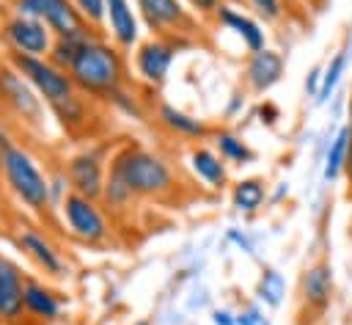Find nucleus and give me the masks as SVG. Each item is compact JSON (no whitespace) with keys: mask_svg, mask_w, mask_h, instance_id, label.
Wrapping results in <instances>:
<instances>
[{"mask_svg":"<svg viewBox=\"0 0 352 325\" xmlns=\"http://www.w3.org/2000/svg\"><path fill=\"white\" fill-rule=\"evenodd\" d=\"M154 121L173 138H184V140H204L212 129L204 118L198 116H190L184 113L182 107L170 105V102H160L157 105V113H154Z\"/></svg>","mask_w":352,"mask_h":325,"instance_id":"nucleus-16","label":"nucleus"},{"mask_svg":"<svg viewBox=\"0 0 352 325\" xmlns=\"http://www.w3.org/2000/svg\"><path fill=\"white\" fill-rule=\"evenodd\" d=\"M14 3H19V0H14Z\"/></svg>","mask_w":352,"mask_h":325,"instance_id":"nucleus-40","label":"nucleus"},{"mask_svg":"<svg viewBox=\"0 0 352 325\" xmlns=\"http://www.w3.org/2000/svg\"><path fill=\"white\" fill-rule=\"evenodd\" d=\"M212 325H236V314H231L228 308H214L212 311Z\"/></svg>","mask_w":352,"mask_h":325,"instance_id":"nucleus-34","label":"nucleus"},{"mask_svg":"<svg viewBox=\"0 0 352 325\" xmlns=\"http://www.w3.org/2000/svg\"><path fill=\"white\" fill-rule=\"evenodd\" d=\"M8 66H14L41 96V102L50 107V113L58 118V124L72 135L80 138L91 132L94 124V107L96 102L88 99L74 80L69 77L66 69L55 66L50 58L38 55H22V52H8Z\"/></svg>","mask_w":352,"mask_h":325,"instance_id":"nucleus-1","label":"nucleus"},{"mask_svg":"<svg viewBox=\"0 0 352 325\" xmlns=\"http://www.w3.org/2000/svg\"><path fill=\"white\" fill-rule=\"evenodd\" d=\"M228 240H234V242H236V245H239L245 253H250V256L256 253V248H253V242L248 240V234H239L236 229H231V231H228Z\"/></svg>","mask_w":352,"mask_h":325,"instance_id":"nucleus-35","label":"nucleus"},{"mask_svg":"<svg viewBox=\"0 0 352 325\" xmlns=\"http://www.w3.org/2000/svg\"><path fill=\"white\" fill-rule=\"evenodd\" d=\"M3 36H6L11 52L38 55V58H47L50 50H52V41H55L52 30H50L41 19H36V17H30V14H22V11H14V14L6 19Z\"/></svg>","mask_w":352,"mask_h":325,"instance_id":"nucleus-10","label":"nucleus"},{"mask_svg":"<svg viewBox=\"0 0 352 325\" xmlns=\"http://www.w3.org/2000/svg\"><path fill=\"white\" fill-rule=\"evenodd\" d=\"M346 151H349L346 127H338V129L330 135L327 151H324V160H322V179H324V182H336V179L346 171Z\"/></svg>","mask_w":352,"mask_h":325,"instance_id":"nucleus-24","label":"nucleus"},{"mask_svg":"<svg viewBox=\"0 0 352 325\" xmlns=\"http://www.w3.org/2000/svg\"><path fill=\"white\" fill-rule=\"evenodd\" d=\"M0 171L6 176V185L11 187V193L30 209L38 215H47L52 209L50 201V176L41 171L38 160L25 149L11 143V149L6 151Z\"/></svg>","mask_w":352,"mask_h":325,"instance_id":"nucleus-4","label":"nucleus"},{"mask_svg":"<svg viewBox=\"0 0 352 325\" xmlns=\"http://www.w3.org/2000/svg\"><path fill=\"white\" fill-rule=\"evenodd\" d=\"M214 151L228 162V165H248L256 160V151L248 146V140H242L236 132L231 129H217L214 132Z\"/></svg>","mask_w":352,"mask_h":325,"instance_id":"nucleus-23","label":"nucleus"},{"mask_svg":"<svg viewBox=\"0 0 352 325\" xmlns=\"http://www.w3.org/2000/svg\"><path fill=\"white\" fill-rule=\"evenodd\" d=\"M104 36L124 52L140 41V17L132 0H104Z\"/></svg>","mask_w":352,"mask_h":325,"instance_id":"nucleus-12","label":"nucleus"},{"mask_svg":"<svg viewBox=\"0 0 352 325\" xmlns=\"http://www.w3.org/2000/svg\"><path fill=\"white\" fill-rule=\"evenodd\" d=\"M187 165L195 174V179H201L212 190H223L228 185V162L214 151V146H192L187 154Z\"/></svg>","mask_w":352,"mask_h":325,"instance_id":"nucleus-17","label":"nucleus"},{"mask_svg":"<svg viewBox=\"0 0 352 325\" xmlns=\"http://www.w3.org/2000/svg\"><path fill=\"white\" fill-rule=\"evenodd\" d=\"M22 253L47 275V278H63L69 275V262L63 259V253L55 248V242L50 237H44L36 229H22L16 237Z\"/></svg>","mask_w":352,"mask_h":325,"instance_id":"nucleus-14","label":"nucleus"},{"mask_svg":"<svg viewBox=\"0 0 352 325\" xmlns=\"http://www.w3.org/2000/svg\"><path fill=\"white\" fill-rule=\"evenodd\" d=\"M0 99L28 127H41L44 124V107L47 105L41 102V96L33 91V85L14 66H0Z\"/></svg>","mask_w":352,"mask_h":325,"instance_id":"nucleus-9","label":"nucleus"},{"mask_svg":"<svg viewBox=\"0 0 352 325\" xmlns=\"http://www.w3.org/2000/svg\"><path fill=\"white\" fill-rule=\"evenodd\" d=\"M11 143H14V140H11V135H8V129H6L3 124H0V162H3V157H6V151L11 149Z\"/></svg>","mask_w":352,"mask_h":325,"instance_id":"nucleus-37","label":"nucleus"},{"mask_svg":"<svg viewBox=\"0 0 352 325\" xmlns=\"http://www.w3.org/2000/svg\"><path fill=\"white\" fill-rule=\"evenodd\" d=\"M58 209L63 215V223H66L69 234L77 237L80 242H85V245H104V242H110L113 229H110L104 207L96 198H88V196H80V193L69 190Z\"/></svg>","mask_w":352,"mask_h":325,"instance_id":"nucleus-5","label":"nucleus"},{"mask_svg":"<svg viewBox=\"0 0 352 325\" xmlns=\"http://www.w3.org/2000/svg\"><path fill=\"white\" fill-rule=\"evenodd\" d=\"M113 151H116L113 143L110 146L107 143H88L80 151H74L63 168L72 190L99 201L102 187H104V176H107V162H110Z\"/></svg>","mask_w":352,"mask_h":325,"instance_id":"nucleus-6","label":"nucleus"},{"mask_svg":"<svg viewBox=\"0 0 352 325\" xmlns=\"http://www.w3.org/2000/svg\"><path fill=\"white\" fill-rule=\"evenodd\" d=\"M283 72H286L283 55L278 50L264 47L258 52H248L245 69H242V80H245V85H248L250 94L261 96V94H267L270 88H275L280 83Z\"/></svg>","mask_w":352,"mask_h":325,"instance_id":"nucleus-13","label":"nucleus"},{"mask_svg":"<svg viewBox=\"0 0 352 325\" xmlns=\"http://www.w3.org/2000/svg\"><path fill=\"white\" fill-rule=\"evenodd\" d=\"M107 168L124 179L135 198H165L176 190V174L170 162L138 143H118Z\"/></svg>","mask_w":352,"mask_h":325,"instance_id":"nucleus-3","label":"nucleus"},{"mask_svg":"<svg viewBox=\"0 0 352 325\" xmlns=\"http://www.w3.org/2000/svg\"><path fill=\"white\" fill-rule=\"evenodd\" d=\"M242 105H245V99H242V94L236 91V94L231 96V105H228V110H226V113H228V116H234V113H236V110H239Z\"/></svg>","mask_w":352,"mask_h":325,"instance_id":"nucleus-38","label":"nucleus"},{"mask_svg":"<svg viewBox=\"0 0 352 325\" xmlns=\"http://www.w3.org/2000/svg\"><path fill=\"white\" fill-rule=\"evenodd\" d=\"M140 22L151 36H176L190 39L198 30V17L187 8L184 0H132Z\"/></svg>","mask_w":352,"mask_h":325,"instance_id":"nucleus-7","label":"nucleus"},{"mask_svg":"<svg viewBox=\"0 0 352 325\" xmlns=\"http://www.w3.org/2000/svg\"><path fill=\"white\" fill-rule=\"evenodd\" d=\"M16 11L41 19L52 30V36H72V33L91 28V25H85V19L80 17V11L74 8L72 0H19Z\"/></svg>","mask_w":352,"mask_h":325,"instance_id":"nucleus-11","label":"nucleus"},{"mask_svg":"<svg viewBox=\"0 0 352 325\" xmlns=\"http://www.w3.org/2000/svg\"><path fill=\"white\" fill-rule=\"evenodd\" d=\"M319 85H322V69L316 66V69H311V74H308V80H305V94L316 99V94H319Z\"/></svg>","mask_w":352,"mask_h":325,"instance_id":"nucleus-33","label":"nucleus"},{"mask_svg":"<svg viewBox=\"0 0 352 325\" xmlns=\"http://www.w3.org/2000/svg\"><path fill=\"white\" fill-rule=\"evenodd\" d=\"M256 19L272 25V22H280L286 8H283V0H239Z\"/></svg>","mask_w":352,"mask_h":325,"instance_id":"nucleus-27","label":"nucleus"},{"mask_svg":"<svg viewBox=\"0 0 352 325\" xmlns=\"http://www.w3.org/2000/svg\"><path fill=\"white\" fill-rule=\"evenodd\" d=\"M187 39H176V36H151L146 41H138L135 55H132V66L140 83H146L148 88H160L168 80V72L179 55L182 47H187Z\"/></svg>","mask_w":352,"mask_h":325,"instance_id":"nucleus-8","label":"nucleus"},{"mask_svg":"<svg viewBox=\"0 0 352 325\" xmlns=\"http://www.w3.org/2000/svg\"><path fill=\"white\" fill-rule=\"evenodd\" d=\"M344 127H346V143H349V151H346V171L352 174V99H349V121H346Z\"/></svg>","mask_w":352,"mask_h":325,"instance_id":"nucleus-36","label":"nucleus"},{"mask_svg":"<svg viewBox=\"0 0 352 325\" xmlns=\"http://www.w3.org/2000/svg\"><path fill=\"white\" fill-rule=\"evenodd\" d=\"M72 3L80 11V17L85 19V25L104 33V0H72Z\"/></svg>","mask_w":352,"mask_h":325,"instance_id":"nucleus-29","label":"nucleus"},{"mask_svg":"<svg viewBox=\"0 0 352 325\" xmlns=\"http://www.w3.org/2000/svg\"><path fill=\"white\" fill-rule=\"evenodd\" d=\"M212 19L217 22V28L234 33V36L242 41V47H245L248 52H258V50L267 47V33H264L261 22H258L253 14H248V11L236 8V6L223 3Z\"/></svg>","mask_w":352,"mask_h":325,"instance_id":"nucleus-15","label":"nucleus"},{"mask_svg":"<svg viewBox=\"0 0 352 325\" xmlns=\"http://www.w3.org/2000/svg\"><path fill=\"white\" fill-rule=\"evenodd\" d=\"M300 297L308 308L314 311H324L333 300V270L319 262V264H311L305 273H302V281H300Z\"/></svg>","mask_w":352,"mask_h":325,"instance_id":"nucleus-20","label":"nucleus"},{"mask_svg":"<svg viewBox=\"0 0 352 325\" xmlns=\"http://www.w3.org/2000/svg\"><path fill=\"white\" fill-rule=\"evenodd\" d=\"M22 292H25V278L19 267L11 259L0 256V319L3 322H14L22 317L25 311Z\"/></svg>","mask_w":352,"mask_h":325,"instance_id":"nucleus-18","label":"nucleus"},{"mask_svg":"<svg viewBox=\"0 0 352 325\" xmlns=\"http://www.w3.org/2000/svg\"><path fill=\"white\" fill-rule=\"evenodd\" d=\"M349 58H352V41H349V36L344 39V44L336 50V55L330 58V63L322 69V85H319V94H316V105H324L327 99H333L336 96V91H338V85H341V77H344V72H346V66H349Z\"/></svg>","mask_w":352,"mask_h":325,"instance_id":"nucleus-21","label":"nucleus"},{"mask_svg":"<svg viewBox=\"0 0 352 325\" xmlns=\"http://www.w3.org/2000/svg\"><path fill=\"white\" fill-rule=\"evenodd\" d=\"M236 325H270V317L264 314L261 306L250 303V306H245V308L236 311Z\"/></svg>","mask_w":352,"mask_h":325,"instance_id":"nucleus-30","label":"nucleus"},{"mask_svg":"<svg viewBox=\"0 0 352 325\" xmlns=\"http://www.w3.org/2000/svg\"><path fill=\"white\" fill-rule=\"evenodd\" d=\"M91 33H102V30L88 28V30H80V33H72V36H55L52 50H50V55H47V58H50L55 66L69 69V63L74 61V55L80 52V47L85 44V39H88Z\"/></svg>","mask_w":352,"mask_h":325,"instance_id":"nucleus-25","label":"nucleus"},{"mask_svg":"<svg viewBox=\"0 0 352 325\" xmlns=\"http://www.w3.org/2000/svg\"><path fill=\"white\" fill-rule=\"evenodd\" d=\"M66 72L74 85L94 102H107L118 88L129 83L124 50H118L104 33H91Z\"/></svg>","mask_w":352,"mask_h":325,"instance_id":"nucleus-2","label":"nucleus"},{"mask_svg":"<svg viewBox=\"0 0 352 325\" xmlns=\"http://www.w3.org/2000/svg\"><path fill=\"white\" fill-rule=\"evenodd\" d=\"M278 118H280V107H278V105H272V102H261V105H258V121H261V124L275 127Z\"/></svg>","mask_w":352,"mask_h":325,"instance_id":"nucleus-32","label":"nucleus"},{"mask_svg":"<svg viewBox=\"0 0 352 325\" xmlns=\"http://www.w3.org/2000/svg\"><path fill=\"white\" fill-rule=\"evenodd\" d=\"M184 3H187V8H190L198 19L214 17V14H217V8L223 6V0H184Z\"/></svg>","mask_w":352,"mask_h":325,"instance_id":"nucleus-31","label":"nucleus"},{"mask_svg":"<svg viewBox=\"0 0 352 325\" xmlns=\"http://www.w3.org/2000/svg\"><path fill=\"white\" fill-rule=\"evenodd\" d=\"M22 306L30 317L41 319V322H55L63 314V300L60 295L47 286L44 281L36 278H25V292H22Z\"/></svg>","mask_w":352,"mask_h":325,"instance_id":"nucleus-19","label":"nucleus"},{"mask_svg":"<svg viewBox=\"0 0 352 325\" xmlns=\"http://www.w3.org/2000/svg\"><path fill=\"white\" fill-rule=\"evenodd\" d=\"M286 295V281L275 267H264L258 281H256V297L267 306V308H278L283 303Z\"/></svg>","mask_w":352,"mask_h":325,"instance_id":"nucleus-26","label":"nucleus"},{"mask_svg":"<svg viewBox=\"0 0 352 325\" xmlns=\"http://www.w3.org/2000/svg\"><path fill=\"white\" fill-rule=\"evenodd\" d=\"M107 105H113L116 110H121V113H126V116H132V118H143L140 96H138V94H129V83H126L124 88H118V91L107 99Z\"/></svg>","mask_w":352,"mask_h":325,"instance_id":"nucleus-28","label":"nucleus"},{"mask_svg":"<svg viewBox=\"0 0 352 325\" xmlns=\"http://www.w3.org/2000/svg\"><path fill=\"white\" fill-rule=\"evenodd\" d=\"M264 201H267V187H264L261 179L245 176V179L234 182V187H231V207L236 212L253 215V212H258L264 207Z\"/></svg>","mask_w":352,"mask_h":325,"instance_id":"nucleus-22","label":"nucleus"},{"mask_svg":"<svg viewBox=\"0 0 352 325\" xmlns=\"http://www.w3.org/2000/svg\"><path fill=\"white\" fill-rule=\"evenodd\" d=\"M135 325H148V319H140V322H135Z\"/></svg>","mask_w":352,"mask_h":325,"instance_id":"nucleus-39","label":"nucleus"}]
</instances>
